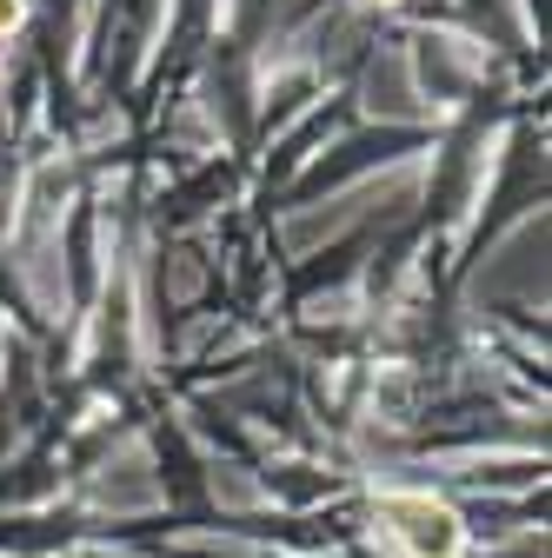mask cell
<instances>
[{
  "label": "cell",
  "instance_id": "7a4b0ae2",
  "mask_svg": "<svg viewBox=\"0 0 552 558\" xmlns=\"http://www.w3.org/2000/svg\"><path fill=\"white\" fill-rule=\"evenodd\" d=\"M14 14H21V8H14V0H0V27H14Z\"/></svg>",
  "mask_w": 552,
  "mask_h": 558
},
{
  "label": "cell",
  "instance_id": "6da1fadb",
  "mask_svg": "<svg viewBox=\"0 0 552 558\" xmlns=\"http://www.w3.org/2000/svg\"><path fill=\"white\" fill-rule=\"evenodd\" d=\"M386 519H393V532L420 551V558H459V519L440 499H427V493H393L386 499Z\"/></svg>",
  "mask_w": 552,
  "mask_h": 558
}]
</instances>
